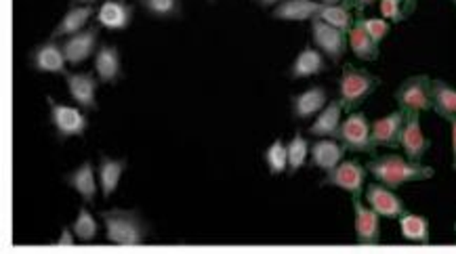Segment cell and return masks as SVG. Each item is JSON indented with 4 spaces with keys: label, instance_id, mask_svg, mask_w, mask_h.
<instances>
[{
    "label": "cell",
    "instance_id": "18",
    "mask_svg": "<svg viewBox=\"0 0 456 254\" xmlns=\"http://www.w3.org/2000/svg\"><path fill=\"white\" fill-rule=\"evenodd\" d=\"M345 148L341 145L339 139H318L312 143V151H309V158H312V166L320 168V171L328 173L335 166H339L343 160H345Z\"/></svg>",
    "mask_w": 456,
    "mask_h": 254
},
{
    "label": "cell",
    "instance_id": "31",
    "mask_svg": "<svg viewBox=\"0 0 456 254\" xmlns=\"http://www.w3.org/2000/svg\"><path fill=\"white\" fill-rule=\"evenodd\" d=\"M269 174H282L289 173V148L282 139H275L272 145L263 154Z\"/></svg>",
    "mask_w": 456,
    "mask_h": 254
},
{
    "label": "cell",
    "instance_id": "4",
    "mask_svg": "<svg viewBox=\"0 0 456 254\" xmlns=\"http://www.w3.org/2000/svg\"><path fill=\"white\" fill-rule=\"evenodd\" d=\"M336 139L347 151L353 154H375L376 145L373 143V122H368L364 112H349V116L341 122Z\"/></svg>",
    "mask_w": 456,
    "mask_h": 254
},
{
    "label": "cell",
    "instance_id": "15",
    "mask_svg": "<svg viewBox=\"0 0 456 254\" xmlns=\"http://www.w3.org/2000/svg\"><path fill=\"white\" fill-rule=\"evenodd\" d=\"M406 122V112L398 110L391 112L390 116L379 118L373 122V143L376 148H399V139H402V128Z\"/></svg>",
    "mask_w": 456,
    "mask_h": 254
},
{
    "label": "cell",
    "instance_id": "24",
    "mask_svg": "<svg viewBox=\"0 0 456 254\" xmlns=\"http://www.w3.org/2000/svg\"><path fill=\"white\" fill-rule=\"evenodd\" d=\"M93 15H95L93 4H84V7H70L67 9V13L61 17L59 24L55 26V30L50 32V38H53V41H59V38H67V36H72V34L82 32Z\"/></svg>",
    "mask_w": 456,
    "mask_h": 254
},
{
    "label": "cell",
    "instance_id": "13",
    "mask_svg": "<svg viewBox=\"0 0 456 254\" xmlns=\"http://www.w3.org/2000/svg\"><path fill=\"white\" fill-rule=\"evenodd\" d=\"M66 55L61 44H58V41L49 38L47 42L38 44V47L32 49L30 53V65L32 70L41 72V74H61L66 76Z\"/></svg>",
    "mask_w": 456,
    "mask_h": 254
},
{
    "label": "cell",
    "instance_id": "22",
    "mask_svg": "<svg viewBox=\"0 0 456 254\" xmlns=\"http://www.w3.org/2000/svg\"><path fill=\"white\" fill-rule=\"evenodd\" d=\"M324 9L318 0H282L275 4L272 17L280 21H312Z\"/></svg>",
    "mask_w": 456,
    "mask_h": 254
},
{
    "label": "cell",
    "instance_id": "6",
    "mask_svg": "<svg viewBox=\"0 0 456 254\" xmlns=\"http://www.w3.org/2000/svg\"><path fill=\"white\" fill-rule=\"evenodd\" d=\"M399 110L404 112H429L431 104V78L427 74H416L404 81L393 93Z\"/></svg>",
    "mask_w": 456,
    "mask_h": 254
},
{
    "label": "cell",
    "instance_id": "11",
    "mask_svg": "<svg viewBox=\"0 0 456 254\" xmlns=\"http://www.w3.org/2000/svg\"><path fill=\"white\" fill-rule=\"evenodd\" d=\"M67 84V93L74 99L78 107H82L84 112H97V84L99 78L93 72H67L64 76Z\"/></svg>",
    "mask_w": 456,
    "mask_h": 254
},
{
    "label": "cell",
    "instance_id": "44",
    "mask_svg": "<svg viewBox=\"0 0 456 254\" xmlns=\"http://www.w3.org/2000/svg\"><path fill=\"white\" fill-rule=\"evenodd\" d=\"M452 4H454V7H456V0H452Z\"/></svg>",
    "mask_w": 456,
    "mask_h": 254
},
{
    "label": "cell",
    "instance_id": "34",
    "mask_svg": "<svg viewBox=\"0 0 456 254\" xmlns=\"http://www.w3.org/2000/svg\"><path fill=\"white\" fill-rule=\"evenodd\" d=\"M358 15L362 17V24L366 27V32L370 34V38H373L376 44H381L387 36H390L391 24L387 19H381V17H364L362 13H358Z\"/></svg>",
    "mask_w": 456,
    "mask_h": 254
},
{
    "label": "cell",
    "instance_id": "7",
    "mask_svg": "<svg viewBox=\"0 0 456 254\" xmlns=\"http://www.w3.org/2000/svg\"><path fill=\"white\" fill-rule=\"evenodd\" d=\"M366 177H368V168L359 165L358 160H343L339 166L326 173L322 185L339 188L352 194V197H362L366 189Z\"/></svg>",
    "mask_w": 456,
    "mask_h": 254
},
{
    "label": "cell",
    "instance_id": "1",
    "mask_svg": "<svg viewBox=\"0 0 456 254\" xmlns=\"http://www.w3.org/2000/svg\"><path fill=\"white\" fill-rule=\"evenodd\" d=\"M368 173L379 181V183L387 185V188L398 189L406 183H416V181L431 179L436 171L431 166L421 165V162L408 160L406 156L398 154H385V156H373V160L366 165Z\"/></svg>",
    "mask_w": 456,
    "mask_h": 254
},
{
    "label": "cell",
    "instance_id": "32",
    "mask_svg": "<svg viewBox=\"0 0 456 254\" xmlns=\"http://www.w3.org/2000/svg\"><path fill=\"white\" fill-rule=\"evenodd\" d=\"M286 148H289V174L292 177V174H297V171L305 166L312 145H309V141L301 133H297Z\"/></svg>",
    "mask_w": 456,
    "mask_h": 254
},
{
    "label": "cell",
    "instance_id": "41",
    "mask_svg": "<svg viewBox=\"0 0 456 254\" xmlns=\"http://www.w3.org/2000/svg\"><path fill=\"white\" fill-rule=\"evenodd\" d=\"M280 3H282V0H259V4H261L263 9L274 7V4H280Z\"/></svg>",
    "mask_w": 456,
    "mask_h": 254
},
{
    "label": "cell",
    "instance_id": "37",
    "mask_svg": "<svg viewBox=\"0 0 456 254\" xmlns=\"http://www.w3.org/2000/svg\"><path fill=\"white\" fill-rule=\"evenodd\" d=\"M450 139H452V171L456 173V118L450 120Z\"/></svg>",
    "mask_w": 456,
    "mask_h": 254
},
{
    "label": "cell",
    "instance_id": "9",
    "mask_svg": "<svg viewBox=\"0 0 456 254\" xmlns=\"http://www.w3.org/2000/svg\"><path fill=\"white\" fill-rule=\"evenodd\" d=\"M364 197H366V204L373 208L376 214H381L383 219H399L402 214L408 212V208L404 204L402 197L383 183L366 185Z\"/></svg>",
    "mask_w": 456,
    "mask_h": 254
},
{
    "label": "cell",
    "instance_id": "26",
    "mask_svg": "<svg viewBox=\"0 0 456 254\" xmlns=\"http://www.w3.org/2000/svg\"><path fill=\"white\" fill-rule=\"evenodd\" d=\"M128 162L127 160H114V158L101 156L97 165V181L101 194H104L105 200L112 197V194L118 189V183H120L122 173L127 171Z\"/></svg>",
    "mask_w": 456,
    "mask_h": 254
},
{
    "label": "cell",
    "instance_id": "35",
    "mask_svg": "<svg viewBox=\"0 0 456 254\" xmlns=\"http://www.w3.org/2000/svg\"><path fill=\"white\" fill-rule=\"evenodd\" d=\"M379 3H381L383 19H390L393 24H399V21L408 19L406 13H404L402 0H379Z\"/></svg>",
    "mask_w": 456,
    "mask_h": 254
},
{
    "label": "cell",
    "instance_id": "38",
    "mask_svg": "<svg viewBox=\"0 0 456 254\" xmlns=\"http://www.w3.org/2000/svg\"><path fill=\"white\" fill-rule=\"evenodd\" d=\"M379 3V0H349V7L353 11H358V13H362L366 7H370V4Z\"/></svg>",
    "mask_w": 456,
    "mask_h": 254
},
{
    "label": "cell",
    "instance_id": "30",
    "mask_svg": "<svg viewBox=\"0 0 456 254\" xmlns=\"http://www.w3.org/2000/svg\"><path fill=\"white\" fill-rule=\"evenodd\" d=\"M139 4L154 19H177V17H182V0H139Z\"/></svg>",
    "mask_w": 456,
    "mask_h": 254
},
{
    "label": "cell",
    "instance_id": "8",
    "mask_svg": "<svg viewBox=\"0 0 456 254\" xmlns=\"http://www.w3.org/2000/svg\"><path fill=\"white\" fill-rule=\"evenodd\" d=\"M312 41L315 49H320L328 58L332 64H339L345 58L347 47H349V36L345 32H341L339 27L326 24L322 19H312Z\"/></svg>",
    "mask_w": 456,
    "mask_h": 254
},
{
    "label": "cell",
    "instance_id": "12",
    "mask_svg": "<svg viewBox=\"0 0 456 254\" xmlns=\"http://www.w3.org/2000/svg\"><path fill=\"white\" fill-rule=\"evenodd\" d=\"M399 148L404 150V156L413 162H421L429 151L431 141L425 137L423 128H421V112H406Z\"/></svg>",
    "mask_w": 456,
    "mask_h": 254
},
{
    "label": "cell",
    "instance_id": "23",
    "mask_svg": "<svg viewBox=\"0 0 456 254\" xmlns=\"http://www.w3.org/2000/svg\"><path fill=\"white\" fill-rule=\"evenodd\" d=\"M66 183L82 197L84 204H93L95 196H97V188H99V181H95L93 162H89V160L82 162L76 171H72L70 174H67Z\"/></svg>",
    "mask_w": 456,
    "mask_h": 254
},
{
    "label": "cell",
    "instance_id": "17",
    "mask_svg": "<svg viewBox=\"0 0 456 254\" xmlns=\"http://www.w3.org/2000/svg\"><path fill=\"white\" fill-rule=\"evenodd\" d=\"M292 116L297 120H309V118L318 116L320 112L328 105V90L324 87H309L303 93L295 95L290 99Z\"/></svg>",
    "mask_w": 456,
    "mask_h": 254
},
{
    "label": "cell",
    "instance_id": "19",
    "mask_svg": "<svg viewBox=\"0 0 456 254\" xmlns=\"http://www.w3.org/2000/svg\"><path fill=\"white\" fill-rule=\"evenodd\" d=\"M343 112H345V107H343L341 99L328 101V105L315 116L313 124L309 127V135L315 139H336L343 122Z\"/></svg>",
    "mask_w": 456,
    "mask_h": 254
},
{
    "label": "cell",
    "instance_id": "14",
    "mask_svg": "<svg viewBox=\"0 0 456 254\" xmlns=\"http://www.w3.org/2000/svg\"><path fill=\"white\" fill-rule=\"evenodd\" d=\"M353 214H356V242L362 246L381 244V214H376L359 197H353Z\"/></svg>",
    "mask_w": 456,
    "mask_h": 254
},
{
    "label": "cell",
    "instance_id": "29",
    "mask_svg": "<svg viewBox=\"0 0 456 254\" xmlns=\"http://www.w3.org/2000/svg\"><path fill=\"white\" fill-rule=\"evenodd\" d=\"M318 19L326 21V24L339 27L341 32L349 34L352 30L353 24H356V17H353V9L349 7L347 3L343 4H324V9L320 11Z\"/></svg>",
    "mask_w": 456,
    "mask_h": 254
},
{
    "label": "cell",
    "instance_id": "39",
    "mask_svg": "<svg viewBox=\"0 0 456 254\" xmlns=\"http://www.w3.org/2000/svg\"><path fill=\"white\" fill-rule=\"evenodd\" d=\"M416 3H419V0H402V4H404V13H406V17H410V15L414 13Z\"/></svg>",
    "mask_w": 456,
    "mask_h": 254
},
{
    "label": "cell",
    "instance_id": "3",
    "mask_svg": "<svg viewBox=\"0 0 456 254\" xmlns=\"http://www.w3.org/2000/svg\"><path fill=\"white\" fill-rule=\"evenodd\" d=\"M379 76L364 70V67H356L352 64L343 67L339 81V99L343 107H345V112H356L379 89Z\"/></svg>",
    "mask_w": 456,
    "mask_h": 254
},
{
    "label": "cell",
    "instance_id": "20",
    "mask_svg": "<svg viewBox=\"0 0 456 254\" xmlns=\"http://www.w3.org/2000/svg\"><path fill=\"white\" fill-rule=\"evenodd\" d=\"M326 67V55L315 47H305L292 61L289 74L292 81H305V78H313L318 74H324Z\"/></svg>",
    "mask_w": 456,
    "mask_h": 254
},
{
    "label": "cell",
    "instance_id": "45",
    "mask_svg": "<svg viewBox=\"0 0 456 254\" xmlns=\"http://www.w3.org/2000/svg\"><path fill=\"white\" fill-rule=\"evenodd\" d=\"M211 3H213V0H211Z\"/></svg>",
    "mask_w": 456,
    "mask_h": 254
},
{
    "label": "cell",
    "instance_id": "43",
    "mask_svg": "<svg viewBox=\"0 0 456 254\" xmlns=\"http://www.w3.org/2000/svg\"><path fill=\"white\" fill-rule=\"evenodd\" d=\"M454 235H456V221H454Z\"/></svg>",
    "mask_w": 456,
    "mask_h": 254
},
{
    "label": "cell",
    "instance_id": "27",
    "mask_svg": "<svg viewBox=\"0 0 456 254\" xmlns=\"http://www.w3.org/2000/svg\"><path fill=\"white\" fill-rule=\"evenodd\" d=\"M431 104L433 112L450 122L456 118V89L442 78L431 81Z\"/></svg>",
    "mask_w": 456,
    "mask_h": 254
},
{
    "label": "cell",
    "instance_id": "10",
    "mask_svg": "<svg viewBox=\"0 0 456 254\" xmlns=\"http://www.w3.org/2000/svg\"><path fill=\"white\" fill-rule=\"evenodd\" d=\"M97 41H99V26H89L82 32L72 34V36L64 38L61 49H64L66 61L70 65H81L87 59H91L97 53Z\"/></svg>",
    "mask_w": 456,
    "mask_h": 254
},
{
    "label": "cell",
    "instance_id": "21",
    "mask_svg": "<svg viewBox=\"0 0 456 254\" xmlns=\"http://www.w3.org/2000/svg\"><path fill=\"white\" fill-rule=\"evenodd\" d=\"M95 74L99 82L116 84L122 78L120 50L114 44H101L95 53Z\"/></svg>",
    "mask_w": 456,
    "mask_h": 254
},
{
    "label": "cell",
    "instance_id": "16",
    "mask_svg": "<svg viewBox=\"0 0 456 254\" xmlns=\"http://www.w3.org/2000/svg\"><path fill=\"white\" fill-rule=\"evenodd\" d=\"M135 7L127 0H105L97 9V24L108 30L122 32L133 24Z\"/></svg>",
    "mask_w": 456,
    "mask_h": 254
},
{
    "label": "cell",
    "instance_id": "36",
    "mask_svg": "<svg viewBox=\"0 0 456 254\" xmlns=\"http://www.w3.org/2000/svg\"><path fill=\"white\" fill-rule=\"evenodd\" d=\"M55 244H58V246H74V244H76V235H74V231H72L70 227L61 229L59 240L55 242Z\"/></svg>",
    "mask_w": 456,
    "mask_h": 254
},
{
    "label": "cell",
    "instance_id": "28",
    "mask_svg": "<svg viewBox=\"0 0 456 254\" xmlns=\"http://www.w3.org/2000/svg\"><path fill=\"white\" fill-rule=\"evenodd\" d=\"M399 221V234L406 242L413 244H429L431 242V229H429V219L423 214L406 212L398 219Z\"/></svg>",
    "mask_w": 456,
    "mask_h": 254
},
{
    "label": "cell",
    "instance_id": "33",
    "mask_svg": "<svg viewBox=\"0 0 456 254\" xmlns=\"http://www.w3.org/2000/svg\"><path fill=\"white\" fill-rule=\"evenodd\" d=\"M72 231H74L76 240L82 242V244H91V242L97 238V221H95V217L89 212L87 206H82L81 211H78V217L74 225H72Z\"/></svg>",
    "mask_w": 456,
    "mask_h": 254
},
{
    "label": "cell",
    "instance_id": "5",
    "mask_svg": "<svg viewBox=\"0 0 456 254\" xmlns=\"http://www.w3.org/2000/svg\"><path fill=\"white\" fill-rule=\"evenodd\" d=\"M49 114L50 124H53L55 133L59 141H67L72 137H82L89 128V118L84 114L82 107L58 104L53 97H49Z\"/></svg>",
    "mask_w": 456,
    "mask_h": 254
},
{
    "label": "cell",
    "instance_id": "42",
    "mask_svg": "<svg viewBox=\"0 0 456 254\" xmlns=\"http://www.w3.org/2000/svg\"><path fill=\"white\" fill-rule=\"evenodd\" d=\"M318 3H322V4H343V3H347L349 4V0H318Z\"/></svg>",
    "mask_w": 456,
    "mask_h": 254
},
{
    "label": "cell",
    "instance_id": "2",
    "mask_svg": "<svg viewBox=\"0 0 456 254\" xmlns=\"http://www.w3.org/2000/svg\"><path fill=\"white\" fill-rule=\"evenodd\" d=\"M105 225V240L114 246H142L148 240L150 227L139 211H112L99 212Z\"/></svg>",
    "mask_w": 456,
    "mask_h": 254
},
{
    "label": "cell",
    "instance_id": "40",
    "mask_svg": "<svg viewBox=\"0 0 456 254\" xmlns=\"http://www.w3.org/2000/svg\"><path fill=\"white\" fill-rule=\"evenodd\" d=\"M97 0H70L72 7H84V4H95Z\"/></svg>",
    "mask_w": 456,
    "mask_h": 254
},
{
    "label": "cell",
    "instance_id": "25",
    "mask_svg": "<svg viewBox=\"0 0 456 254\" xmlns=\"http://www.w3.org/2000/svg\"><path fill=\"white\" fill-rule=\"evenodd\" d=\"M349 49H352V53L356 55L358 59L362 61H376L379 59V44H376L373 38H370V34L366 32V27L362 24V17H356V24H353L352 30H349Z\"/></svg>",
    "mask_w": 456,
    "mask_h": 254
}]
</instances>
